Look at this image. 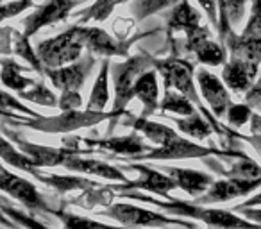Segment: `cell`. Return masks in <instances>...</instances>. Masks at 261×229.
<instances>
[{
	"instance_id": "1f68e13d",
	"label": "cell",
	"mask_w": 261,
	"mask_h": 229,
	"mask_svg": "<svg viewBox=\"0 0 261 229\" xmlns=\"http://www.w3.org/2000/svg\"><path fill=\"white\" fill-rule=\"evenodd\" d=\"M22 97L29 98V100H33V102H38V104H45V106L58 104V102H56V97L43 86V84H38V86L34 88L33 91H29V93H22Z\"/></svg>"
},
{
	"instance_id": "d590c367",
	"label": "cell",
	"mask_w": 261,
	"mask_h": 229,
	"mask_svg": "<svg viewBox=\"0 0 261 229\" xmlns=\"http://www.w3.org/2000/svg\"><path fill=\"white\" fill-rule=\"evenodd\" d=\"M236 211H242L245 215L247 220L250 222H256V224L261 225V208L257 206H252V208H234Z\"/></svg>"
},
{
	"instance_id": "5bb4252c",
	"label": "cell",
	"mask_w": 261,
	"mask_h": 229,
	"mask_svg": "<svg viewBox=\"0 0 261 229\" xmlns=\"http://www.w3.org/2000/svg\"><path fill=\"white\" fill-rule=\"evenodd\" d=\"M257 75V66H252L249 63L242 61V59H232L224 66L222 72V79L224 83L231 88L232 91H249L254 84V79Z\"/></svg>"
},
{
	"instance_id": "3957f363",
	"label": "cell",
	"mask_w": 261,
	"mask_h": 229,
	"mask_svg": "<svg viewBox=\"0 0 261 229\" xmlns=\"http://www.w3.org/2000/svg\"><path fill=\"white\" fill-rule=\"evenodd\" d=\"M106 217L118 220L127 227H167V225H181L188 229H199L195 224L181 218L167 217V215L156 213V211L143 210V208L133 206V204H113L104 211Z\"/></svg>"
},
{
	"instance_id": "7c38bea8",
	"label": "cell",
	"mask_w": 261,
	"mask_h": 229,
	"mask_svg": "<svg viewBox=\"0 0 261 229\" xmlns=\"http://www.w3.org/2000/svg\"><path fill=\"white\" fill-rule=\"evenodd\" d=\"M130 168L140 172V179L138 181H130V188H142L147 190L150 193H156L158 197H165V199H170L168 192L174 188H177L175 181L170 175H165L161 172H156L152 168L145 167V165H136L133 163Z\"/></svg>"
},
{
	"instance_id": "ffe728a7",
	"label": "cell",
	"mask_w": 261,
	"mask_h": 229,
	"mask_svg": "<svg viewBox=\"0 0 261 229\" xmlns=\"http://www.w3.org/2000/svg\"><path fill=\"white\" fill-rule=\"evenodd\" d=\"M108 66H109V63L104 61V65H102V70H100V75H98L97 81H95L93 91H91L90 100H88L86 109H88V111H91V113H100V111H104L106 104H108V100H109Z\"/></svg>"
},
{
	"instance_id": "d6986e66",
	"label": "cell",
	"mask_w": 261,
	"mask_h": 229,
	"mask_svg": "<svg viewBox=\"0 0 261 229\" xmlns=\"http://www.w3.org/2000/svg\"><path fill=\"white\" fill-rule=\"evenodd\" d=\"M197 27H200L199 13L190 6V2L181 0V2L175 6L174 11H172V16H170V20H168V29L186 31V33H190V31L197 29Z\"/></svg>"
},
{
	"instance_id": "9c48e42d",
	"label": "cell",
	"mask_w": 261,
	"mask_h": 229,
	"mask_svg": "<svg viewBox=\"0 0 261 229\" xmlns=\"http://www.w3.org/2000/svg\"><path fill=\"white\" fill-rule=\"evenodd\" d=\"M2 190L31 210H48L43 197L40 195L33 183L11 174L6 168H2Z\"/></svg>"
},
{
	"instance_id": "2e32d148",
	"label": "cell",
	"mask_w": 261,
	"mask_h": 229,
	"mask_svg": "<svg viewBox=\"0 0 261 229\" xmlns=\"http://www.w3.org/2000/svg\"><path fill=\"white\" fill-rule=\"evenodd\" d=\"M86 48L100 56H123L127 43L113 40L108 33L97 27H86Z\"/></svg>"
},
{
	"instance_id": "7402d4cb",
	"label": "cell",
	"mask_w": 261,
	"mask_h": 229,
	"mask_svg": "<svg viewBox=\"0 0 261 229\" xmlns=\"http://www.w3.org/2000/svg\"><path fill=\"white\" fill-rule=\"evenodd\" d=\"M193 54L197 56V59H199L200 63H204V65H211V66L222 65L224 59H225L224 48H222L218 43H215V41H210L207 38L206 40H202L195 48H193Z\"/></svg>"
},
{
	"instance_id": "8d00e7d4",
	"label": "cell",
	"mask_w": 261,
	"mask_h": 229,
	"mask_svg": "<svg viewBox=\"0 0 261 229\" xmlns=\"http://www.w3.org/2000/svg\"><path fill=\"white\" fill-rule=\"evenodd\" d=\"M199 4L207 11L211 22H217V13H215V0H199Z\"/></svg>"
},
{
	"instance_id": "836d02e7",
	"label": "cell",
	"mask_w": 261,
	"mask_h": 229,
	"mask_svg": "<svg viewBox=\"0 0 261 229\" xmlns=\"http://www.w3.org/2000/svg\"><path fill=\"white\" fill-rule=\"evenodd\" d=\"M247 104L261 106V77L252 84V88L247 91Z\"/></svg>"
},
{
	"instance_id": "277c9868",
	"label": "cell",
	"mask_w": 261,
	"mask_h": 229,
	"mask_svg": "<svg viewBox=\"0 0 261 229\" xmlns=\"http://www.w3.org/2000/svg\"><path fill=\"white\" fill-rule=\"evenodd\" d=\"M150 59L135 56L127 59L122 65H115L113 68V81H115V106H113V115L122 113L129 100L135 97V84L138 81L140 73L150 66Z\"/></svg>"
},
{
	"instance_id": "f35d334b",
	"label": "cell",
	"mask_w": 261,
	"mask_h": 229,
	"mask_svg": "<svg viewBox=\"0 0 261 229\" xmlns=\"http://www.w3.org/2000/svg\"><path fill=\"white\" fill-rule=\"evenodd\" d=\"M261 13V0H252V15Z\"/></svg>"
},
{
	"instance_id": "e575fe53",
	"label": "cell",
	"mask_w": 261,
	"mask_h": 229,
	"mask_svg": "<svg viewBox=\"0 0 261 229\" xmlns=\"http://www.w3.org/2000/svg\"><path fill=\"white\" fill-rule=\"evenodd\" d=\"M245 36H254V38H261V13L259 15H252L249 26L245 29Z\"/></svg>"
},
{
	"instance_id": "ba28073f",
	"label": "cell",
	"mask_w": 261,
	"mask_h": 229,
	"mask_svg": "<svg viewBox=\"0 0 261 229\" xmlns=\"http://www.w3.org/2000/svg\"><path fill=\"white\" fill-rule=\"evenodd\" d=\"M93 59L88 61H79L73 63L70 66H59V68H47L45 66L43 73L52 81L58 90L61 91H79V88L83 86V83L86 81V77L90 75V70L93 66Z\"/></svg>"
},
{
	"instance_id": "6da1fadb",
	"label": "cell",
	"mask_w": 261,
	"mask_h": 229,
	"mask_svg": "<svg viewBox=\"0 0 261 229\" xmlns=\"http://www.w3.org/2000/svg\"><path fill=\"white\" fill-rule=\"evenodd\" d=\"M125 197L130 199H138L143 202H149L158 206L160 210H165L172 215H179V217H192L197 220H202L204 224L211 225V227H218V229H261L259 224L256 222H250L247 218H240L236 215H232L231 211L225 210H213V208H204L200 204H192V202H185L181 199H167V200H160L154 199V197H147L142 193H123Z\"/></svg>"
},
{
	"instance_id": "484cf974",
	"label": "cell",
	"mask_w": 261,
	"mask_h": 229,
	"mask_svg": "<svg viewBox=\"0 0 261 229\" xmlns=\"http://www.w3.org/2000/svg\"><path fill=\"white\" fill-rule=\"evenodd\" d=\"M175 124H177V128L181 129L182 133H186V135L193 136V138H199V140L207 138V136L211 135V131H213L211 125L207 124L200 115H197V113L186 117L185 120H175Z\"/></svg>"
},
{
	"instance_id": "cb8c5ba5",
	"label": "cell",
	"mask_w": 261,
	"mask_h": 229,
	"mask_svg": "<svg viewBox=\"0 0 261 229\" xmlns=\"http://www.w3.org/2000/svg\"><path fill=\"white\" fill-rule=\"evenodd\" d=\"M2 81H4L6 88H11V90L16 91H22L23 88L33 84L29 77H23L20 73V66L15 61H9V59L2 61Z\"/></svg>"
},
{
	"instance_id": "9a60e30c",
	"label": "cell",
	"mask_w": 261,
	"mask_h": 229,
	"mask_svg": "<svg viewBox=\"0 0 261 229\" xmlns=\"http://www.w3.org/2000/svg\"><path fill=\"white\" fill-rule=\"evenodd\" d=\"M63 167H66L68 170L73 172H86V174H95L100 175L106 179H115V181H123L129 183L127 177L118 170V168L111 167L108 163H102L97 160H86V158H77L75 154H70L65 161H63Z\"/></svg>"
},
{
	"instance_id": "4316f807",
	"label": "cell",
	"mask_w": 261,
	"mask_h": 229,
	"mask_svg": "<svg viewBox=\"0 0 261 229\" xmlns=\"http://www.w3.org/2000/svg\"><path fill=\"white\" fill-rule=\"evenodd\" d=\"M229 177H240V179H259L261 177V167L254 163L250 158L242 156L227 172Z\"/></svg>"
},
{
	"instance_id": "7a4b0ae2",
	"label": "cell",
	"mask_w": 261,
	"mask_h": 229,
	"mask_svg": "<svg viewBox=\"0 0 261 229\" xmlns=\"http://www.w3.org/2000/svg\"><path fill=\"white\" fill-rule=\"evenodd\" d=\"M86 47V27H70L59 36L41 41L36 47V54L43 66L59 68L68 63H75Z\"/></svg>"
},
{
	"instance_id": "f1b7e54d",
	"label": "cell",
	"mask_w": 261,
	"mask_h": 229,
	"mask_svg": "<svg viewBox=\"0 0 261 229\" xmlns=\"http://www.w3.org/2000/svg\"><path fill=\"white\" fill-rule=\"evenodd\" d=\"M43 183H48L58 190H73V188H83V186H95L93 183L84 181L79 177H72V175H50V177H40Z\"/></svg>"
},
{
	"instance_id": "ac0fdd59",
	"label": "cell",
	"mask_w": 261,
	"mask_h": 229,
	"mask_svg": "<svg viewBox=\"0 0 261 229\" xmlns=\"http://www.w3.org/2000/svg\"><path fill=\"white\" fill-rule=\"evenodd\" d=\"M158 95H160V90H158L156 72L147 70V72H143L142 75L138 77V81H136L135 97H138L140 100L143 102L147 113H149L158 108Z\"/></svg>"
},
{
	"instance_id": "44dd1931",
	"label": "cell",
	"mask_w": 261,
	"mask_h": 229,
	"mask_svg": "<svg viewBox=\"0 0 261 229\" xmlns=\"http://www.w3.org/2000/svg\"><path fill=\"white\" fill-rule=\"evenodd\" d=\"M161 111H172V113H177V115H182V117H190L195 113L193 109V104L186 95H182L181 91H167L165 98L161 100L160 104Z\"/></svg>"
},
{
	"instance_id": "52a82bcc",
	"label": "cell",
	"mask_w": 261,
	"mask_h": 229,
	"mask_svg": "<svg viewBox=\"0 0 261 229\" xmlns=\"http://www.w3.org/2000/svg\"><path fill=\"white\" fill-rule=\"evenodd\" d=\"M79 2H83V0H48L47 4L41 6L34 15H31L29 18L23 20V26H25V33L23 34L27 38H31L41 27L65 20L70 9L79 4Z\"/></svg>"
},
{
	"instance_id": "5b68a950",
	"label": "cell",
	"mask_w": 261,
	"mask_h": 229,
	"mask_svg": "<svg viewBox=\"0 0 261 229\" xmlns=\"http://www.w3.org/2000/svg\"><path fill=\"white\" fill-rule=\"evenodd\" d=\"M156 68L163 75L167 88H175L182 95L190 98L195 104H200V98L193 86V66L190 61L181 58H168L161 61H154Z\"/></svg>"
},
{
	"instance_id": "83f0119b",
	"label": "cell",
	"mask_w": 261,
	"mask_h": 229,
	"mask_svg": "<svg viewBox=\"0 0 261 229\" xmlns=\"http://www.w3.org/2000/svg\"><path fill=\"white\" fill-rule=\"evenodd\" d=\"M175 2H179V0H136L130 8H133L136 18H145V16L152 15V13L160 11L163 8H168Z\"/></svg>"
},
{
	"instance_id": "ab89813d",
	"label": "cell",
	"mask_w": 261,
	"mask_h": 229,
	"mask_svg": "<svg viewBox=\"0 0 261 229\" xmlns=\"http://www.w3.org/2000/svg\"><path fill=\"white\" fill-rule=\"evenodd\" d=\"M213 229H218V227H213Z\"/></svg>"
},
{
	"instance_id": "603a6c76",
	"label": "cell",
	"mask_w": 261,
	"mask_h": 229,
	"mask_svg": "<svg viewBox=\"0 0 261 229\" xmlns=\"http://www.w3.org/2000/svg\"><path fill=\"white\" fill-rule=\"evenodd\" d=\"M135 129L142 131L147 138L152 140L154 143H160V145L170 142L172 138L177 136L174 129H168V128H165V125L154 124V122H149V120H143V118H138V120L135 122Z\"/></svg>"
},
{
	"instance_id": "30bf717a",
	"label": "cell",
	"mask_w": 261,
	"mask_h": 229,
	"mask_svg": "<svg viewBox=\"0 0 261 229\" xmlns=\"http://www.w3.org/2000/svg\"><path fill=\"white\" fill-rule=\"evenodd\" d=\"M197 79H199L200 93H202L204 100L210 104L211 111H213L217 117L227 115V109H229V106H231V98H229V91L225 90V86L220 83V79L204 68H200L199 72H197Z\"/></svg>"
},
{
	"instance_id": "8fae6325",
	"label": "cell",
	"mask_w": 261,
	"mask_h": 229,
	"mask_svg": "<svg viewBox=\"0 0 261 229\" xmlns=\"http://www.w3.org/2000/svg\"><path fill=\"white\" fill-rule=\"evenodd\" d=\"M210 154H215V149L195 145V143H190L175 136L170 142L147 152L142 160H182V158H204Z\"/></svg>"
},
{
	"instance_id": "74e56055",
	"label": "cell",
	"mask_w": 261,
	"mask_h": 229,
	"mask_svg": "<svg viewBox=\"0 0 261 229\" xmlns=\"http://www.w3.org/2000/svg\"><path fill=\"white\" fill-rule=\"evenodd\" d=\"M252 206H261V193H257V195H254L252 199L245 200L243 204H238L236 208H252Z\"/></svg>"
},
{
	"instance_id": "d6a6232c",
	"label": "cell",
	"mask_w": 261,
	"mask_h": 229,
	"mask_svg": "<svg viewBox=\"0 0 261 229\" xmlns=\"http://www.w3.org/2000/svg\"><path fill=\"white\" fill-rule=\"evenodd\" d=\"M58 104L63 111H75L81 106L79 91H61V97H59Z\"/></svg>"
},
{
	"instance_id": "f546056e",
	"label": "cell",
	"mask_w": 261,
	"mask_h": 229,
	"mask_svg": "<svg viewBox=\"0 0 261 229\" xmlns=\"http://www.w3.org/2000/svg\"><path fill=\"white\" fill-rule=\"evenodd\" d=\"M250 117L249 104H231L227 109V118L234 128H242Z\"/></svg>"
},
{
	"instance_id": "8992f818",
	"label": "cell",
	"mask_w": 261,
	"mask_h": 229,
	"mask_svg": "<svg viewBox=\"0 0 261 229\" xmlns=\"http://www.w3.org/2000/svg\"><path fill=\"white\" fill-rule=\"evenodd\" d=\"M261 186V177L259 179H240V177H229L224 181H217L210 186L206 193L199 197L200 204L207 202H224V200H231L236 197L249 195L250 192H254L256 188Z\"/></svg>"
},
{
	"instance_id": "e0dca14e",
	"label": "cell",
	"mask_w": 261,
	"mask_h": 229,
	"mask_svg": "<svg viewBox=\"0 0 261 229\" xmlns=\"http://www.w3.org/2000/svg\"><path fill=\"white\" fill-rule=\"evenodd\" d=\"M98 147L102 149H108L111 152H116V154H129L133 158H140L142 160L147 152H150V147L145 145L142 140L138 138L136 133L129 136H120V138H109V140H100L97 142Z\"/></svg>"
},
{
	"instance_id": "d4e9b609",
	"label": "cell",
	"mask_w": 261,
	"mask_h": 229,
	"mask_svg": "<svg viewBox=\"0 0 261 229\" xmlns=\"http://www.w3.org/2000/svg\"><path fill=\"white\" fill-rule=\"evenodd\" d=\"M56 215L59 217V220L63 222L65 229H123V227H115V225L102 224V222L91 220L86 217H79V215L66 213V211H56Z\"/></svg>"
},
{
	"instance_id": "4dcf8cb0",
	"label": "cell",
	"mask_w": 261,
	"mask_h": 229,
	"mask_svg": "<svg viewBox=\"0 0 261 229\" xmlns=\"http://www.w3.org/2000/svg\"><path fill=\"white\" fill-rule=\"evenodd\" d=\"M2 211H4V213H9V215H11L13 220H16L18 224L25 225L27 229H48L47 225H43L41 222L34 220V218H31L29 215L22 213V211L13 210V208H9L8 204H2Z\"/></svg>"
},
{
	"instance_id": "4fadbf2b",
	"label": "cell",
	"mask_w": 261,
	"mask_h": 229,
	"mask_svg": "<svg viewBox=\"0 0 261 229\" xmlns=\"http://www.w3.org/2000/svg\"><path fill=\"white\" fill-rule=\"evenodd\" d=\"M168 172L172 179L175 181L177 188L185 190L188 195L192 197H200L202 193H206L210 190V186L215 183L213 175L204 174V172L190 170V168H165Z\"/></svg>"
}]
</instances>
